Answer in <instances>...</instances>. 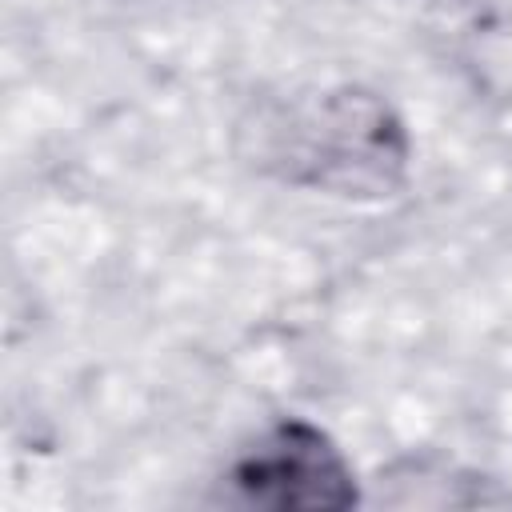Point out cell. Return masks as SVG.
I'll return each mask as SVG.
<instances>
[{
	"label": "cell",
	"mask_w": 512,
	"mask_h": 512,
	"mask_svg": "<svg viewBox=\"0 0 512 512\" xmlns=\"http://www.w3.org/2000/svg\"><path fill=\"white\" fill-rule=\"evenodd\" d=\"M252 172L352 204L408 184L412 136L396 104L368 84H324L260 100L236 128Z\"/></svg>",
	"instance_id": "obj_1"
},
{
	"label": "cell",
	"mask_w": 512,
	"mask_h": 512,
	"mask_svg": "<svg viewBox=\"0 0 512 512\" xmlns=\"http://www.w3.org/2000/svg\"><path fill=\"white\" fill-rule=\"evenodd\" d=\"M232 496L272 512H336L360 500L352 460L304 416H280L256 432L224 472Z\"/></svg>",
	"instance_id": "obj_2"
}]
</instances>
